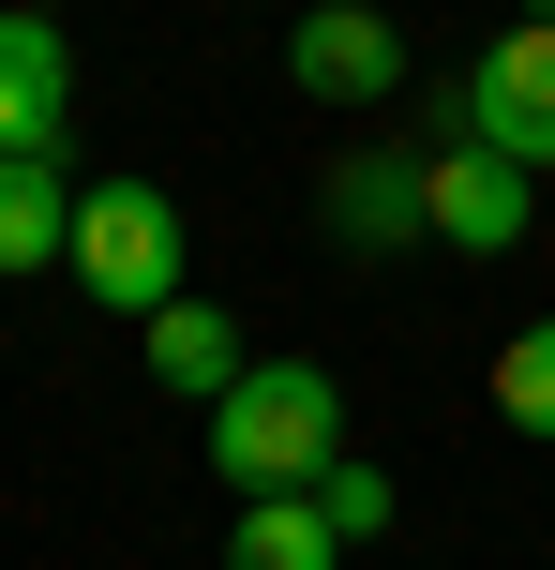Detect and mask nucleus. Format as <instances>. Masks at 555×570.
<instances>
[{
	"instance_id": "obj_2",
	"label": "nucleus",
	"mask_w": 555,
	"mask_h": 570,
	"mask_svg": "<svg viewBox=\"0 0 555 570\" xmlns=\"http://www.w3.org/2000/svg\"><path fill=\"white\" fill-rule=\"evenodd\" d=\"M420 136H436V150L480 136V150H511V166L541 180L555 166V16H511L450 90H420Z\"/></svg>"
},
{
	"instance_id": "obj_13",
	"label": "nucleus",
	"mask_w": 555,
	"mask_h": 570,
	"mask_svg": "<svg viewBox=\"0 0 555 570\" xmlns=\"http://www.w3.org/2000/svg\"><path fill=\"white\" fill-rule=\"evenodd\" d=\"M526 16H555V0H526Z\"/></svg>"
},
{
	"instance_id": "obj_10",
	"label": "nucleus",
	"mask_w": 555,
	"mask_h": 570,
	"mask_svg": "<svg viewBox=\"0 0 555 570\" xmlns=\"http://www.w3.org/2000/svg\"><path fill=\"white\" fill-rule=\"evenodd\" d=\"M226 570H346V541H330V511H316V495H240Z\"/></svg>"
},
{
	"instance_id": "obj_7",
	"label": "nucleus",
	"mask_w": 555,
	"mask_h": 570,
	"mask_svg": "<svg viewBox=\"0 0 555 570\" xmlns=\"http://www.w3.org/2000/svg\"><path fill=\"white\" fill-rule=\"evenodd\" d=\"M136 345H150V391H180V405H226L240 375H256V345H240V315H210L196 285H180L166 315H136Z\"/></svg>"
},
{
	"instance_id": "obj_4",
	"label": "nucleus",
	"mask_w": 555,
	"mask_h": 570,
	"mask_svg": "<svg viewBox=\"0 0 555 570\" xmlns=\"http://www.w3.org/2000/svg\"><path fill=\"white\" fill-rule=\"evenodd\" d=\"M286 90H316V106H390V90H406V30H390L376 0H300Z\"/></svg>"
},
{
	"instance_id": "obj_5",
	"label": "nucleus",
	"mask_w": 555,
	"mask_h": 570,
	"mask_svg": "<svg viewBox=\"0 0 555 570\" xmlns=\"http://www.w3.org/2000/svg\"><path fill=\"white\" fill-rule=\"evenodd\" d=\"M420 226H436L450 256H511V240H526V166L480 150V136L420 150Z\"/></svg>"
},
{
	"instance_id": "obj_11",
	"label": "nucleus",
	"mask_w": 555,
	"mask_h": 570,
	"mask_svg": "<svg viewBox=\"0 0 555 570\" xmlns=\"http://www.w3.org/2000/svg\"><path fill=\"white\" fill-rule=\"evenodd\" d=\"M300 495H316V511H330V541H346V556H360V541H376V525H390V481H376V465H360V451H330V465H316V481H300Z\"/></svg>"
},
{
	"instance_id": "obj_9",
	"label": "nucleus",
	"mask_w": 555,
	"mask_h": 570,
	"mask_svg": "<svg viewBox=\"0 0 555 570\" xmlns=\"http://www.w3.org/2000/svg\"><path fill=\"white\" fill-rule=\"evenodd\" d=\"M76 256V180H60V150H0V285Z\"/></svg>"
},
{
	"instance_id": "obj_6",
	"label": "nucleus",
	"mask_w": 555,
	"mask_h": 570,
	"mask_svg": "<svg viewBox=\"0 0 555 570\" xmlns=\"http://www.w3.org/2000/svg\"><path fill=\"white\" fill-rule=\"evenodd\" d=\"M60 120H76V46L60 16L0 0V150H60Z\"/></svg>"
},
{
	"instance_id": "obj_8",
	"label": "nucleus",
	"mask_w": 555,
	"mask_h": 570,
	"mask_svg": "<svg viewBox=\"0 0 555 570\" xmlns=\"http://www.w3.org/2000/svg\"><path fill=\"white\" fill-rule=\"evenodd\" d=\"M316 196H330V240H346V256H406V240H436V226H420V166H406V150H346Z\"/></svg>"
},
{
	"instance_id": "obj_12",
	"label": "nucleus",
	"mask_w": 555,
	"mask_h": 570,
	"mask_svg": "<svg viewBox=\"0 0 555 570\" xmlns=\"http://www.w3.org/2000/svg\"><path fill=\"white\" fill-rule=\"evenodd\" d=\"M496 405H511L526 435H555V315H541V331H511V345H496Z\"/></svg>"
},
{
	"instance_id": "obj_1",
	"label": "nucleus",
	"mask_w": 555,
	"mask_h": 570,
	"mask_svg": "<svg viewBox=\"0 0 555 570\" xmlns=\"http://www.w3.org/2000/svg\"><path fill=\"white\" fill-rule=\"evenodd\" d=\"M330 451H346V375L330 361H256L210 405V465H226L240 495H300Z\"/></svg>"
},
{
	"instance_id": "obj_3",
	"label": "nucleus",
	"mask_w": 555,
	"mask_h": 570,
	"mask_svg": "<svg viewBox=\"0 0 555 570\" xmlns=\"http://www.w3.org/2000/svg\"><path fill=\"white\" fill-rule=\"evenodd\" d=\"M60 271H76L106 315H166L180 301V210H166V180H90Z\"/></svg>"
}]
</instances>
